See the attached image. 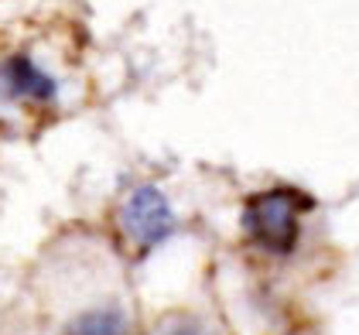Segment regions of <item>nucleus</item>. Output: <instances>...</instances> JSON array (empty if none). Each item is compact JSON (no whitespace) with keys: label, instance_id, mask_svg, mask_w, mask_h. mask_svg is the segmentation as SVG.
<instances>
[{"label":"nucleus","instance_id":"obj_1","mask_svg":"<svg viewBox=\"0 0 359 335\" xmlns=\"http://www.w3.org/2000/svg\"><path fill=\"white\" fill-rule=\"evenodd\" d=\"M302 209H308V205L298 202L294 192H284V189L260 192L243 209V229L260 250L284 257V253L294 250V243L302 236V223H298Z\"/></svg>","mask_w":359,"mask_h":335},{"label":"nucleus","instance_id":"obj_2","mask_svg":"<svg viewBox=\"0 0 359 335\" xmlns=\"http://www.w3.org/2000/svg\"><path fill=\"white\" fill-rule=\"evenodd\" d=\"M123 226H127L130 240L147 253L161 247L165 240H171L178 223H175V212H171V202L165 192L158 185H140L123 202Z\"/></svg>","mask_w":359,"mask_h":335},{"label":"nucleus","instance_id":"obj_3","mask_svg":"<svg viewBox=\"0 0 359 335\" xmlns=\"http://www.w3.org/2000/svg\"><path fill=\"white\" fill-rule=\"evenodd\" d=\"M0 96L7 100H31L52 103L58 96V83L28 55H11L0 62Z\"/></svg>","mask_w":359,"mask_h":335},{"label":"nucleus","instance_id":"obj_4","mask_svg":"<svg viewBox=\"0 0 359 335\" xmlns=\"http://www.w3.org/2000/svg\"><path fill=\"white\" fill-rule=\"evenodd\" d=\"M62 335H130V318L127 311L116 305H103V308H89L79 311Z\"/></svg>","mask_w":359,"mask_h":335},{"label":"nucleus","instance_id":"obj_5","mask_svg":"<svg viewBox=\"0 0 359 335\" xmlns=\"http://www.w3.org/2000/svg\"><path fill=\"white\" fill-rule=\"evenodd\" d=\"M165 335H205V332H202V325H195V322H182V325L168 329Z\"/></svg>","mask_w":359,"mask_h":335}]
</instances>
